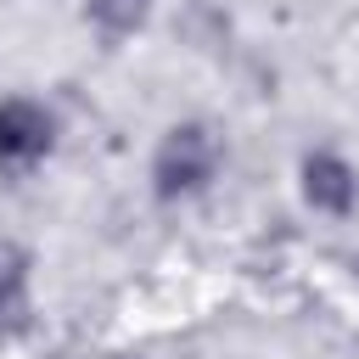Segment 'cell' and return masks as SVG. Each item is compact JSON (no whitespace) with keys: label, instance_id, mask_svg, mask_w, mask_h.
Instances as JSON below:
<instances>
[{"label":"cell","instance_id":"1","mask_svg":"<svg viewBox=\"0 0 359 359\" xmlns=\"http://www.w3.org/2000/svg\"><path fill=\"white\" fill-rule=\"evenodd\" d=\"M213 168H219V140H213V129H208V123H174V129L163 135L157 157H151V185H157L163 202H180V196L202 191V185L213 180Z\"/></svg>","mask_w":359,"mask_h":359},{"label":"cell","instance_id":"2","mask_svg":"<svg viewBox=\"0 0 359 359\" xmlns=\"http://www.w3.org/2000/svg\"><path fill=\"white\" fill-rule=\"evenodd\" d=\"M45 151H50V118H45V107H34V101H6V107H0V163L28 168V163H39Z\"/></svg>","mask_w":359,"mask_h":359},{"label":"cell","instance_id":"3","mask_svg":"<svg viewBox=\"0 0 359 359\" xmlns=\"http://www.w3.org/2000/svg\"><path fill=\"white\" fill-rule=\"evenodd\" d=\"M303 196H309L320 213H353V202H359V180H353V168H348L342 157L314 151V157L303 163Z\"/></svg>","mask_w":359,"mask_h":359},{"label":"cell","instance_id":"4","mask_svg":"<svg viewBox=\"0 0 359 359\" xmlns=\"http://www.w3.org/2000/svg\"><path fill=\"white\" fill-rule=\"evenodd\" d=\"M28 309V252L17 241H0V325H17Z\"/></svg>","mask_w":359,"mask_h":359},{"label":"cell","instance_id":"5","mask_svg":"<svg viewBox=\"0 0 359 359\" xmlns=\"http://www.w3.org/2000/svg\"><path fill=\"white\" fill-rule=\"evenodd\" d=\"M146 6L151 0H90V22H95V34L107 45H118V39H129L146 22Z\"/></svg>","mask_w":359,"mask_h":359}]
</instances>
